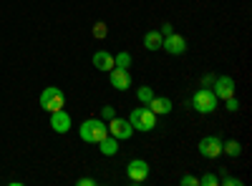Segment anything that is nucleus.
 Returning <instances> with one entry per match:
<instances>
[{
  "instance_id": "4be33fe9",
  "label": "nucleus",
  "mask_w": 252,
  "mask_h": 186,
  "mask_svg": "<svg viewBox=\"0 0 252 186\" xmlns=\"http://www.w3.org/2000/svg\"><path fill=\"white\" fill-rule=\"evenodd\" d=\"M114 116H116V108H114V106H103V108H101V118H106V121H111Z\"/></svg>"
},
{
  "instance_id": "412c9836",
  "label": "nucleus",
  "mask_w": 252,
  "mask_h": 186,
  "mask_svg": "<svg viewBox=\"0 0 252 186\" xmlns=\"http://www.w3.org/2000/svg\"><path fill=\"white\" fill-rule=\"evenodd\" d=\"M224 101H227V111H229V113H235V111L240 108V101H237L235 96H229V98H224Z\"/></svg>"
},
{
  "instance_id": "f8f14e48",
  "label": "nucleus",
  "mask_w": 252,
  "mask_h": 186,
  "mask_svg": "<svg viewBox=\"0 0 252 186\" xmlns=\"http://www.w3.org/2000/svg\"><path fill=\"white\" fill-rule=\"evenodd\" d=\"M146 106H149L152 113H157V116H166V113L174 108V106H172V101L166 98V96H154L149 103H146Z\"/></svg>"
},
{
  "instance_id": "4468645a",
  "label": "nucleus",
  "mask_w": 252,
  "mask_h": 186,
  "mask_svg": "<svg viewBox=\"0 0 252 186\" xmlns=\"http://www.w3.org/2000/svg\"><path fill=\"white\" fill-rule=\"evenodd\" d=\"M161 43H164V35L159 30H149L144 35V48L146 51H161Z\"/></svg>"
},
{
  "instance_id": "6e6552de",
  "label": "nucleus",
  "mask_w": 252,
  "mask_h": 186,
  "mask_svg": "<svg viewBox=\"0 0 252 186\" xmlns=\"http://www.w3.org/2000/svg\"><path fill=\"white\" fill-rule=\"evenodd\" d=\"M161 51H166L169 55H182L187 53V40L179 35V33H172V35H164V43H161Z\"/></svg>"
},
{
  "instance_id": "7ed1b4c3",
  "label": "nucleus",
  "mask_w": 252,
  "mask_h": 186,
  "mask_svg": "<svg viewBox=\"0 0 252 186\" xmlns=\"http://www.w3.org/2000/svg\"><path fill=\"white\" fill-rule=\"evenodd\" d=\"M63 106H66V93H63L61 88L51 86V88H46L43 93H40V108L43 111L53 113V111H58Z\"/></svg>"
},
{
  "instance_id": "5701e85b",
  "label": "nucleus",
  "mask_w": 252,
  "mask_h": 186,
  "mask_svg": "<svg viewBox=\"0 0 252 186\" xmlns=\"http://www.w3.org/2000/svg\"><path fill=\"white\" fill-rule=\"evenodd\" d=\"M199 179L197 176H182V186H197Z\"/></svg>"
},
{
  "instance_id": "9b49d317",
  "label": "nucleus",
  "mask_w": 252,
  "mask_h": 186,
  "mask_svg": "<svg viewBox=\"0 0 252 186\" xmlns=\"http://www.w3.org/2000/svg\"><path fill=\"white\" fill-rule=\"evenodd\" d=\"M51 129H53L56 133H68V131H71V116L63 111V108L53 111V113H51Z\"/></svg>"
},
{
  "instance_id": "b1692460",
  "label": "nucleus",
  "mask_w": 252,
  "mask_h": 186,
  "mask_svg": "<svg viewBox=\"0 0 252 186\" xmlns=\"http://www.w3.org/2000/svg\"><path fill=\"white\" fill-rule=\"evenodd\" d=\"M94 184H96V179H89V176L78 179V186H94Z\"/></svg>"
},
{
  "instance_id": "0eeeda50",
  "label": "nucleus",
  "mask_w": 252,
  "mask_h": 186,
  "mask_svg": "<svg viewBox=\"0 0 252 186\" xmlns=\"http://www.w3.org/2000/svg\"><path fill=\"white\" fill-rule=\"evenodd\" d=\"M109 80H111V86L116 88V91H129L131 88V73H129V68H111L109 71Z\"/></svg>"
},
{
  "instance_id": "f3484780",
  "label": "nucleus",
  "mask_w": 252,
  "mask_h": 186,
  "mask_svg": "<svg viewBox=\"0 0 252 186\" xmlns=\"http://www.w3.org/2000/svg\"><path fill=\"white\" fill-rule=\"evenodd\" d=\"M136 98H139V101L144 103V106H146V103H149V101L154 98V91H152L149 86H141V88L136 91Z\"/></svg>"
},
{
  "instance_id": "9d476101",
  "label": "nucleus",
  "mask_w": 252,
  "mask_h": 186,
  "mask_svg": "<svg viewBox=\"0 0 252 186\" xmlns=\"http://www.w3.org/2000/svg\"><path fill=\"white\" fill-rule=\"evenodd\" d=\"M212 91H215L217 98H229V96H235V80L229 78V76H220V78H215Z\"/></svg>"
},
{
  "instance_id": "ddd939ff",
  "label": "nucleus",
  "mask_w": 252,
  "mask_h": 186,
  "mask_svg": "<svg viewBox=\"0 0 252 186\" xmlns=\"http://www.w3.org/2000/svg\"><path fill=\"white\" fill-rule=\"evenodd\" d=\"M91 60H94V66H96L98 71H106V73H109V71L114 68V55H111L109 51H98V53H94Z\"/></svg>"
},
{
  "instance_id": "2eb2a0df",
  "label": "nucleus",
  "mask_w": 252,
  "mask_h": 186,
  "mask_svg": "<svg viewBox=\"0 0 252 186\" xmlns=\"http://www.w3.org/2000/svg\"><path fill=\"white\" fill-rule=\"evenodd\" d=\"M98 149H101L103 156H116V154H119V138H114V136L101 138V141H98Z\"/></svg>"
},
{
  "instance_id": "f03ea898",
  "label": "nucleus",
  "mask_w": 252,
  "mask_h": 186,
  "mask_svg": "<svg viewBox=\"0 0 252 186\" xmlns=\"http://www.w3.org/2000/svg\"><path fill=\"white\" fill-rule=\"evenodd\" d=\"M129 123L134 126V131H152L157 126V113H152L149 106H144V108H134L131 116H129Z\"/></svg>"
},
{
  "instance_id": "6ab92c4d",
  "label": "nucleus",
  "mask_w": 252,
  "mask_h": 186,
  "mask_svg": "<svg viewBox=\"0 0 252 186\" xmlns=\"http://www.w3.org/2000/svg\"><path fill=\"white\" fill-rule=\"evenodd\" d=\"M106 35H109V28H106V23H101V20H98V23L94 26V38L103 40V38H106Z\"/></svg>"
},
{
  "instance_id": "423d86ee",
  "label": "nucleus",
  "mask_w": 252,
  "mask_h": 186,
  "mask_svg": "<svg viewBox=\"0 0 252 186\" xmlns=\"http://www.w3.org/2000/svg\"><path fill=\"white\" fill-rule=\"evenodd\" d=\"M126 176H129L134 184H141L149 179V163H146L144 159H134L129 161V166H126Z\"/></svg>"
},
{
  "instance_id": "393cba45",
  "label": "nucleus",
  "mask_w": 252,
  "mask_h": 186,
  "mask_svg": "<svg viewBox=\"0 0 252 186\" xmlns=\"http://www.w3.org/2000/svg\"><path fill=\"white\" fill-rule=\"evenodd\" d=\"M224 184H227V186H240L242 181H240V179H235V176H227V179H224Z\"/></svg>"
},
{
  "instance_id": "1a4fd4ad",
  "label": "nucleus",
  "mask_w": 252,
  "mask_h": 186,
  "mask_svg": "<svg viewBox=\"0 0 252 186\" xmlns=\"http://www.w3.org/2000/svg\"><path fill=\"white\" fill-rule=\"evenodd\" d=\"M199 154H202L204 159H217V156L222 154V141H220L217 136H204V138L199 141Z\"/></svg>"
},
{
  "instance_id": "39448f33",
  "label": "nucleus",
  "mask_w": 252,
  "mask_h": 186,
  "mask_svg": "<svg viewBox=\"0 0 252 186\" xmlns=\"http://www.w3.org/2000/svg\"><path fill=\"white\" fill-rule=\"evenodd\" d=\"M109 136H114V138H119V141H126V138H131L134 136V126L129 123V118H111L109 123Z\"/></svg>"
},
{
  "instance_id": "a878e982",
  "label": "nucleus",
  "mask_w": 252,
  "mask_h": 186,
  "mask_svg": "<svg viewBox=\"0 0 252 186\" xmlns=\"http://www.w3.org/2000/svg\"><path fill=\"white\" fill-rule=\"evenodd\" d=\"M159 33H161V35H172V33H174V30H172V26H169V23H164V26H161V30H159Z\"/></svg>"
},
{
  "instance_id": "dca6fc26",
  "label": "nucleus",
  "mask_w": 252,
  "mask_h": 186,
  "mask_svg": "<svg viewBox=\"0 0 252 186\" xmlns=\"http://www.w3.org/2000/svg\"><path fill=\"white\" fill-rule=\"evenodd\" d=\"M222 151L229 154V156H240L242 146H240V141H227V143H222Z\"/></svg>"
},
{
  "instance_id": "20e7f679",
  "label": "nucleus",
  "mask_w": 252,
  "mask_h": 186,
  "mask_svg": "<svg viewBox=\"0 0 252 186\" xmlns=\"http://www.w3.org/2000/svg\"><path fill=\"white\" fill-rule=\"evenodd\" d=\"M217 96H215V91L212 88H199L197 93H194V98H192V106L199 111V113H212L215 108H217Z\"/></svg>"
},
{
  "instance_id": "f257e3e1",
  "label": "nucleus",
  "mask_w": 252,
  "mask_h": 186,
  "mask_svg": "<svg viewBox=\"0 0 252 186\" xmlns=\"http://www.w3.org/2000/svg\"><path fill=\"white\" fill-rule=\"evenodd\" d=\"M78 136L86 141V143H98L101 138L109 136V126L103 123V118H89V121L81 123Z\"/></svg>"
},
{
  "instance_id": "aec40b11",
  "label": "nucleus",
  "mask_w": 252,
  "mask_h": 186,
  "mask_svg": "<svg viewBox=\"0 0 252 186\" xmlns=\"http://www.w3.org/2000/svg\"><path fill=\"white\" fill-rule=\"evenodd\" d=\"M199 184H202V186H217L220 179H217V174H204V176L199 179Z\"/></svg>"
},
{
  "instance_id": "a211bd4d",
  "label": "nucleus",
  "mask_w": 252,
  "mask_h": 186,
  "mask_svg": "<svg viewBox=\"0 0 252 186\" xmlns=\"http://www.w3.org/2000/svg\"><path fill=\"white\" fill-rule=\"evenodd\" d=\"M114 66H116V68H129V66H131V55H129V53H119V55L114 58Z\"/></svg>"
}]
</instances>
